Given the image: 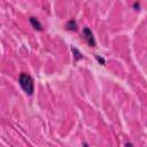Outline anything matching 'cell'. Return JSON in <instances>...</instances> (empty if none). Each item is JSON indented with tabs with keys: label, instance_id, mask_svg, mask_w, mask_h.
Segmentation results:
<instances>
[{
	"label": "cell",
	"instance_id": "1",
	"mask_svg": "<svg viewBox=\"0 0 147 147\" xmlns=\"http://www.w3.org/2000/svg\"><path fill=\"white\" fill-rule=\"evenodd\" d=\"M18 83H20V86L22 87V90L28 95H32L33 94V92H34V80L29 74L22 72L18 76Z\"/></svg>",
	"mask_w": 147,
	"mask_h": 147
},
{
	"label": "cell",
	"instance_id": "2",
	"mask_svg": "<svg viewBox=\"0 0 147 147\" xmlns=\"http://www.w3.org/2000/svg\"><path fill=\"white\" fill-rule=\"evenodd\" d=\"M83 36H84L85 40L87 41L88 46H91V47H95L96 46V41H95L94 34H93V32H92V30L90 28H87V26L83 28Z\"/></svg>",
	"mask_w": 147,
	"mask_h": 147
},
{
	"label": "cell",
	"instance_id": "3",
	"mask_svg": "<svg viewBox=\"0 0 147 147\" xmlns=\"http://www.w3.org/2000/svg\"><path fill=\"white\" fill-rule=\"evenodd\" d=\"M29 21H30V24L32 25V28H33L34 30H37V31H41V30H42V25H41V23L39 22L38 18L31 16V17L29 18Z\"/></svg>",
	"mask_w": 147,
	"mask_h": 147
},
{
	"label": "cell",
	"instance_id": "4",
	"mask_svg": "<svg viewBox=\"0 0 147 147\" xmlns=\"http://www.w3.org/2000/svg\"><path fill=\"white\" fill-rule=\"evenodd\" d=\"M65 29L69 30V31H77V29H78V24H77V22H76L75 20H70V21L67 22V24H65Z\"/></svg>",
	"mask_w": 147,
	"mask_h": 147
},
{
	"label": "cell",
	"instance_id": "5",
	"mask_svg": "<svg viewBox=\"0 0 147 147\" xmlns=\"http://www.w3.org/2000/svg\"><path fill=\"white\" fill-rule=\"evenodd\" d=\"M71 52H72V54H74V57H75V61H78V60H82L84 56H83V54L76 48V47H71Z\"/></svg>",
	"mask_w": 147,
	"mask_h": 147
},
{
	"label": "cell",
	"instance_id": "6",
	"mask_svg": "<svg viewBox=\"0 0 147 147\" xmlns=\"http://www.w3.org/2000/svg\"><path fill=\"white\" fill-rule=\"evenodd\" d=\"M95 59L98 60V62H99L101 65H105V64H106V61H105V59H103V57H101L100 55H95Z\"/></svg>",
	"mask_w": 147,
	"mask_h": 147
},
{
	"label": "cell",
	"instance_id": "7",
	"mask_svg": "<svg viewBox=\"0 0 147 147\" xmlns=\"http://www.w3.org/2000/svg\"><path fill=\"white\" fill-rule=\"evenodd\" d=\"M133 8H134V10H137V11H139V10H140V2H138V1H136V2L133 3Z\"/></svg>",
	"mask_w": 147,
	"mask_h": 147
},
{
	"label": "cell",
	"instance_id": "8",
	"mask_svg": "<svg viewBox=\"0 0 147 147\" xmlns=\"http://www.w3.org/2000/svg\"><path fill=\"white\" fill-rule=\"evenodd\" d=\"M124 145H125V146H133V145H132V144H131V142H125V144H124Z\"/></svg>",
	"mask_w": 147,
	"mask_h": 147
}]
</instances>
